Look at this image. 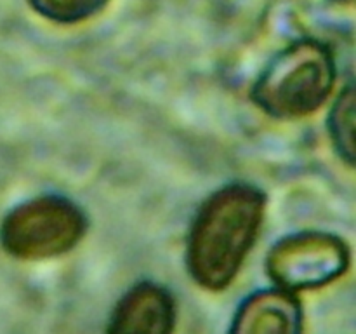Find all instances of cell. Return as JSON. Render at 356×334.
<instances>
[{
  "label": "cell",
  "instance_id": "cell-1",
  "mask_svg": "<svg viewBox=\"0 0 356 334\" xmlns=\"http://www.w3.org/2000/svg\"><path fill=\"white\" fill-rule=\"evenodd\" d=\"M266 197L259 188L233 183L205 200L191 225L186 263L191 278L209 291L235 280L263 223Z\"/></svg>",
  "mask_w": 356,
  "mask_h": 334
},
{
  "label": "cell",
  "instance_id": "cell-2",
  "mask_svg": "<svg viewBox=\"0 0 356 334\" xmlns=\"http://www.w3.org/2000/svg\"><path fill=\"white\" fill-rule=\"evenodd\" d=\"M336 82L330 49L318 40H298L261 73L252 100L268 115L298 118L318 110Z\"/></svg>",
  "mask_w": 356,
  "mask_h": 334
},
{
  "label": "cell",
  "instance_id": "cell-3",
  "mask_svg": "<svg viewBox=\"0 0 356 334\" xmlns=\"http://www.w3.org/2000/svg\"><path fill=\"white\" fill-rule=\"evenodd\" d=\"M86 230L87 219L79 205L65 197L44 195L7 214L0 242L19 260H45L73 249Z\"/></svg>",
  "mask_w": 356,
  "mask_h": 334
},
{
  "label": "cell",
  "instance_id": "cell-4",
  "mask_svg": "<svg viewBox=\"0 0 356 334\" xmlns=\"http://www.w3.org/2000/svg\"><path fill=\"white\" fill-rule=\"evenodd\" d=\"M350 267V249L336 235L305 232L282 239L266 260L270 277L289 292L316 289L339 278Z\"/></svg>",
  "mask_w": 356,
  "mask_h": 334
},
{
  "label": "cell",
  "instance_id": "cell-5",
  "mask_svg": "<svg viewBox=\"0 0 356 334\" xmlns=\"http://www.w3.org/2000/svg\"><path fill=\"white\" fill-rule=\"evenodd\" d=\"M176 326L174 298L162 285L141 282L115 308L106 334H172Z\"/></svg>",
  "mask_w": 356,
  "mask_h": 334
},
{
  "label": "cell",
  "instance_id": "cell-6",
  "mask_svg": "<svg viewBox=\"0 0 356 334\" xmlns=\"http://www.w3.org/2000/svg\"><path fill=\"white\" fill-rule=\"evenodd\" d=\"M302 308L294 292L268 289L240 305L229 334H301Z\"/></svg>",
  "mask_w": 356,
  "mask_h": 334
},
{
  "label": "cell",
  "instance_id": "cell-7",
  "mask_svg": "<svg viewBox=\"0 0 356 334\" xmlns=\"http://www.w3.org/2000/svg\"><path fill=\"white\" fill-rule=\"evenodd\" d=\"M329 131L337 153L348 166L355 164V87L348 84L334 103L329 117Z\"/></svg>",
  "mask_w": 356,
  "mask_h": 334
},
{
  "label": "cell",
  "instance_id": "cell-8",
  "mask_svg": "<svg viewBox=\"0 0 356 334\" xmlns=\"http://www.w3.org/2000/svg\"><path fill=\"white\" fill-rule=\"evenodd\" d=\"M40 16L58 23H79L99 13L108 0H30Z\"/></svg>",
  "mask_w": 356,
  "mask_h": 334
}]
</instances>
